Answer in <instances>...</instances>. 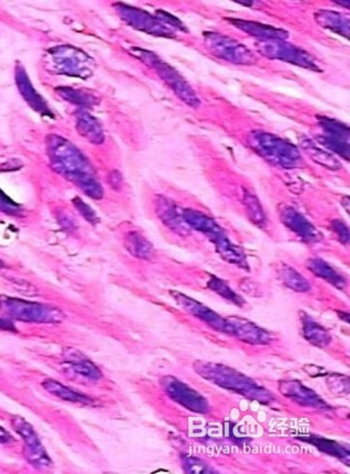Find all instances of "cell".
Segmentation results:
<instances>
[{
  "instance_id": "1",
  "label": "cell",
  "mask_w": 350,
  "mask_h": 474,
  "mask_svg": "<svg viewBox=\"0 0 350 474\" xmlns=\"http://www.w3.org/2000/svg\"><path fill=\"white\" fill-rule=\"evenodd\" d=\"M48 156L53 169L72 182L84 194L101 200L104 189L89 160L70 141L59 135H50L47 140Z\"/></svg>"
},
{
  "instance_id": "2",
  "label": "cell",
  "mask_w": 350,
  "mask_h": 474,
  "mask_svg": "<svg viewBox=\"0 0 350 474\" xmlns=\"http://www.w3.org/2000/svg\"><path fill=\"white\" fill-rule=\"evenodd\" d=\"M195 372L200 374L207 381L228 390L233 393L239 394L246 399L257 401L262 404H269L275 397L272 394L259 385L252 378L240 373L235 369L218 364V363L202 362L198 361L194 364Z\"/></svg>"
},
{
  "instance_id": "3",
  "label": "cell",
  "mask_w": 350,
  "mask_h": 474,
  "mask_svg": "<svg viewBox=\"0 0 350 474\" xmlns=\"http://www.w3.org/2000/svg\"><path fill=\"white\" fill-rule=\"evenodd\" d=\"M249 145L261 158L282 169H293L301 163V153L296 145L265 131H254Z\"/></svg>"
},
{
  "instance_id": "4",
  "label": "cell",
  "mask_w": 350,
  "mask_h": 474,
  "mask_svg": "<svg viewBox=\"0 0 350 474\" xmlns=\"http://www.w3.org/2000/svg\"><path fill=\"white\" fill-rule=\"evenodd\" d=\"M0 311L9 318L38 324H59L65 317L57 307L9 296H0Z\"/></svg>"
},
{
  "instance_id": "5",
  "label": "cell",
  "mask_w": 350,
  "mask_h": 474,
  "mask_svg": "<svg viewBox=\"0 0 350 474\" xmlns=\"http://www.w3.org/2000/svg\"><path fill=\"white\" fill-rule=\"evenodd\" d=\"M133 54L140 59L143 63L149 65L153 70H156L158 75L168 84L170 89L175 93L181 101L192 108H198L200 101L198 95L193 91L184 78L180 75L171 65L162 61L158 55L143 49H133Z\"/></svg>"
},
{
  "instance_id": "6",
  "label": "cell",
  "mask_w": 350,
  "mask_h": 474,
  "mask_svg": "<svg viewBox=\"0 0 350 474\" xmlns=\"http://www.w3.org/2000/svg\"><path fill=\"white\" fill-rule=\"evenodd\" d=\"M49 64L54 72L66 75L89 77L92 75V60L75 47L61 45L49 51Z\"/></svg>"
},
{
  "instance_id": "7",
  "label": "cell",
  "mask_w": 350,
  "mask_h": 474,
  "mask_svg": "<svg viewBox=\"0 0 350 474\" xmlns=\"http://www.w3.org/2000/svg\"><path fill=\"white\" fill-rule=\"evenodd\" d=\"M256 49L258 52L269 59L291 63L312 71H321L319 63L314 57L300 47L286 43L283 40H259L256 43Z\"/></svg>"
},
{
  "instance_id": "8",
  "label": "cell",
  "mask_w": 350,
  "mask_h": 474,
  "mask_svg": "<svg viewBox=\"0 0 350 474\" xmlns=\"http://www.w3.org/2000/svg\"><path fill=\"white\" fill-rule=\"evenodd\" d=\"M205 43L210 52L227 62L240 65H250L257 62V57L249 47L223 34H206Z\"/></svg>"
},
{
  "instance_id": "9",
  "label": "cell",
  "mask_w": 350,
  "mask_h": 474,
  "mask_svg": "<svg viewBox=\"0 0 350 474\" xmlns=\"http://www.w3.org/2000/svg\"><path fill=\"white\" fill-rule=\"evenodd\" d=\"M11 426L24 440V454L29 464H32L36 469L51 468L52 460L45 451V447L42 446L34 427L20 416H13L11 418Z\"/></svg>"
},
{
  "instance_id": "10",
  "label": "cell",
  "mask_w": 350,
  "mask_h": 474,
  "mask_svg": "<svg viewBox=\"0 0 350 474\" xmlns=\"http://www.w3.org/2000/svg\"><path fill=\"white\" fill-rule=\"evenodd\" d=\"M160 383L170 399L187 410L200 415L206 414L210 410L207 399L191 386L180 381L179 378L166 376Z\"/></svg>"
},
{
  "instance_id": "11",
  "label": "cell",
  "mask_w": 350,
  "mask_h": 474,
  "mask_svg": "<svg viewBox=\"0 0 350 474\" xmlns=\"http://www.w3.org/2000/svg\"><path fill=\"white\" fill-rule=\"evenodd\" d=\"M171 295L180 307L191 313L192 316L202 320L204 324L207 325L210 328H213L216 332L228 334V336L233 334V328H231L228 318H224L221 315H218L215 311L208 309L207 306L204 305V304L195 301L189 296L180 293L177 290H172Z\"/></svg>"
},
{
  "instance_id": "12",
  "label": "cell",
  "mask_w": 350,
  "mask_h": 474,
  "mask_svg": "<svg viewBox=\"0 0 350 474\" xmlns=\"http://www.w3.org/2000/svg\"><path fill=\"white\" fill-rule=\"evenodd\" d=\"M116 8L120 17L128 24L140 30V31L158 36H173V30L171 28H168V26L164 24L161 20H159L156 17L151 16L150 13H147V11L135 8V7H130V6L124 5V3H117Z\"/></svg>"
},
{
  "instance_id": "13",
  "label": "cell",
  "mask_w": 350,
  "mask_h": 474,
  "mask_svg": "<svg viewBox=\"0 0 350 474\" xmlns=\"http://www.w3.org/2000/svg\"><path fill=\"white\" fill-rule=\"evenodd\" d=\"M321 126L323 135L319 137V142L349 160V129L342 122L330 118H321Z\"/></svg>"
},
{
  "instance_id": "14",
  "label": "cell",
  "mask_w": 350,
  "mask_h": 474,
  "mask_svg": "<svg viewBox=\"0 0 350 474\" xmlns=\"http://www.w3.org/2000/svg\"><path fill=\"white\" fill-rule=\"evenodd\" d=\"M182 213L189 228L195 229L202 232L203 235H205L210 242H213L216 250L219 249L228 242L229 238L226 236L221 225L205 214L194 209H183Z\"/></svg>"
},
{
  "instance_id": "15",
  "label": "cell",
  "mask_w": 350,
  "mask_h": 474,
  "mask_svg": "<svg viewBox=\"0 0 350 474\" xmlns=\"http://www.w3.org/2000/svg\"><path fill=\"white\" fill-rule=\"evenodd\" d=\"M279 390L284 397L301 406L312 407L317 410H328L330 406L319 394L296 380L280 382Z\"/></svg>"
},
{
  "instance_id": "16",
  "label": "cell",
  "mask_w": 350,
  "mask_h": 474,
  "mask_svg": "<svg viewBox=\"0 0 350 474\" xmlns=\"http://www.w3.org/2000/svg\"><path fill=\"white\" fill-rule=\"evenodd\" d=\"M231 328H233V337L254 346L269 345L272 341V336L262 329L261 327L257 326L254 323L239 318V317H229Z\"/></svg>"
},
{
  "instance_id": "17",
  "label": "cell",
  "mask_w": 350,
  "mask_h": 474,
  "mask_svg": "<svg viewBox=\"0 0 350 474\" xmlns=\"http://www.w3.org/2000/svg\"><path fill=\"white\" fill-rule=\"evenodd\" d=\"M281 219L290 230L307 244L317 242L321 239V235L314 225L294 208H284L281 213Z\"/></svg>"
},
{
  "instance_id": "18",
  "label": "cell",
  "mask_w": 350,
  "mask_h": 474,
  "mask_svg": "<svg viewBox=\"0 0 350 474\" xmlns=\"http://www.w3.org/2000/svg\"><path fill=\"white\" fill-rule=\"evenodd\" d=\"M16 83L19 91L24 97V101L28 103L29 106L42 116H52V112L48 107L47 101L42 98L38 91L34 89L31 82H30V78L27 75L26 71L20 64L17 65L16 68Z\"/></svg>"
},
{
  "instance_id": "19",
  "label": "cell",
  "mask_w": 350,
  "mask_h": 474,
  "mask_svg": "<svg viewBox=\"0 0 350 474\" xmlns=\"http://www.w3.org/2000/svg\"><path fill=\"white\" fill-rule=\"evenodd\" d=\"M156 213L159 217L161 218V221L166 223L170 229L180 233V235H189V227L185 223L184 217L182 210L174 205L171 200H166L164 197H159V200L156 202Z\"/></svg>"
},
{
  "instance_id": "20",
  "label": "cell",
  "mask_w": 350,
  "mask_h": 474,
  "mask_svg": "<svg viewBox=\"0 0 350 474\" xmlns=\"http://www.w3.org/2000/svg\"><path fill=\"white\" fill-rule=\"evenodd\" d=\"M231 22L246 34L257 36L259 40H284L288 38V34L286 31L267 26V24H259V22L240 20V19H231Z\"/></svg>"
},
{
  "instance_id": "21",
  "label": "cell",
  "mask_w": 350,
  "mask_h": 474,
  "mask_svg": "<svg viewBox=\"0 0 350 474\" xmlns=\"http://www.w3.org/2000/svg\"><path fill=\"white\" fill-rule=\"evenodd\" d=\"M76 128L82 137L85 138L89 142L94 145H101L104 142V130L101 128V124L96 118L89 114V112H82L76 114Z\"/></svg>"
},
{
  "instance_id": "22",
  "label": "cell",
  "mask_w": 350,
  "mask_h": 474,
  "mask_svg": "<svg viewBox=\"0 0 350 474\" xmlns=\"http://www.w3.org/2000/svg\"><path fill=\"white\" fill-rule=\"evenodd\" d=\"M42 386L45 391L52 394L53 397L62 399L65 402L72 403V404L84 405V406H91L94 405V401L86 397L84 394L78 393L73 391L68 386L63 385L60 382L54 381L52 378H47L42 382Z\"/></svg>"
},
{
  "instance_id": "23",
  "label": "cell",
  "mask_w": 350,
  "mask_h": 474,
  "mask_svg": "<svg viewBox=\"0 0 350 474\" xmlns=\"http://www.w3.org/2000/svg\"><path fill=\"white\" fill-rule=\"evenodd\" d=\"M301 439L305 441V443H311L312 446H314L315 448L322 451L324 454H328V456L333 457V458L338 459L340 461L349 466V450L340 445V443H336V441L324 438V437H321V436L314 435L309 436V437H302Z\"/></svg>"
},
{
  "instance_id": "24",
  "label": "cell",
  "mask_w": 350,
  "mask_h": 474,
  "mask_svg": "<svg viewBox=\"0 0 350 474\" xmlns=\"http://www.w3.org/2000/svg\"><path fill=\"white\" fill-rule=\"evenodd\" d=\"M307 267L313 274L330 283L335 288H337L338 290H345L346 286H347L346 279L324 260H309L307 262Z\"/></svg>"
},
{
  "instance_id": "25",
  "label": "cell",
  "mask_w": 350,
  "mask_h": 474,
  "mask_svg": "<svg viewBox=\"0 0 350 474\" xmlns=\"http://www.w3.org/2000/svg\"><path fill=\"white\" fill-rule=\"evenodd\" d=\"M316 21L319 26L328 29L340 36H349V20L345 16L335 11L321 10L316 13Z\"/></svg>"
},
{
  "instance_id": "26",
  "label": "cell",
  "mask_w": 350,
  "mask_h": 474,
  "mask_svg": "<svg viewBox=\"0 0 350 474\" xmlns=\"http://www.w3.org/2000/svg\"><path fill=\"white\" fill-rule=\"evenodd\" d=\"M303 334L307 341L315 347L324 348L332 342V336L324 327L317 324L313 319L305 316L302 319Z\"/></svg>"
},
{
  "instance_id": "27",
  "label": "cell",
  "mask_w": 350,
  "mask_h": 474,
  "mask_svg": "<svg viewBox=\"0 0 350 474\" xmlns=\"http://www.w3.org/2000/svg\"><path fill=\"white\" fill-rule=\"evenodd\" d=\"M68 363L74 372L84 376V378H89L92 381H99L103 378V373L99 370V366H95L91 360L85 358L80 353H68Z\"/></svg>"
},
{
  "instance_id": "28",
  "label": "cell",
  "mask_w": 350,
  "mask_h": 474,
  "mask_svg": "<svg viewBox=\"0 0 350 474\" xmlns=\"http://www.w3.org/2000/svg\"><path fill=\"white\" fill-rule=\"evenodd\" d=\"M125 248L131 255L139 259H150L153 253L151 242L137 231H131L126 236Z\"/></svg>"
},
{
  "instance_id": "29",
  "label": "cell",
  "mask_w": 350,
  "mask_h": 474,
  "mask_svg": "<svg viewBox=\"0 0 350 474\" xmlns=\"http://www.w3.org/2000/svg\"><path fill=\"white\" fill-rule=\"evenodd\" d=\"M279 276L284 286L298 293H305L311 290V284L303 275L286 265H281L279 269Z\"/></svg>"
},
{
  "instance_id": "30",
  "label": "cell",
  "mask_w": 350,
  "mask_h": 474,
  "mask_svg": "<svg viewBox=\"0 0 350 474\" xmlns=\"http://www.w3.org/2000/svg\"><path fill=\"white\" fill-rule=\"evenodd\" d=\"M302 147H303L304 151L311 156L312 160L319 163V165H323L327 169L334 170V171L342 168V164L337 158L333 156L332 153L317 148L316 145L311 141H305Z\"/></svg>"
},
{
  "instance_id": "31",
  "label": "cell",
  "mask_w": 350,
  "mask_h": 474,
  "mask_svg": "<svg viewBox=\"0 0 350 474\" xmlns=\"http://www.w3.org/2000/svg\"><path fill=\"white\" fill-rule=\"evenodd\" d=\"M208 288L213 290V292H215L216 294H218V295L225 298L226 301L231 302V303L235 304V305L237 306H240V307L244 306V298H242V296H239L238 294L235 293V292L226 284V282L221 281V279L212 276L210 280L208 281Z\"/></svg>"
},
{
  "instance_id": "32",
  "label": "cell",
  "mask_w": 350,
  "mask_h": 474,
  "mask_svg": "<svg viewBox=\"0 0 350 474\" xmlns=\"http://www.w3.org/2000/svg\"><path fill=\"white\" fill-rule=\"evenodd\" d=\"M244 202L246 205L247 210H248V215L250 219L254 221L256 225H265V215L262 208L261 204L258 200L257 197L250 193L246 192L244 194Z\"/></svg>"
},
{
  "instance_id": "33",
  "label": "cell",
  "mask_w": 350,
  "mask_h": 474,
  "mask_svg": "<svg viewBox=\"0 0 350 474\" xmlns=\"http://www.w3.org/2000/svg\"><path fill=\"white\" fill-rule=\"evenodd\" d=\"M182 464H183V468L187 473H216L215 470L212 469L205 461H203L196 457H183Z\"/></svg>"
},
{
  "instance_id": "34",
  "label": "cell",
  "mask_w": 350,
  "mask_h": 474,
  "mask_svg": "<svg viewBox=\"0 0 350 474\" xmlns=\"http://www.w3.org/2000/svg\"><path fill=\"white\" fill-rule=\"evenodd\" d=\"M57 93L60 94L63 98L74 104L83 105V106L93 104V97L85 95L81 91H74L72 89L63 87V89H57Z\"/></svg>"
},
{
  "instance_id": "35",
  "label": "cell",
  "mask_w": 350,
  "mask_h": 474,
  "mask_svg": "<svg viewBox=\"0 0 350 474\" xmlns=\"http://www.w3.org/2000/svg\"><path fill=\"white\" fill-rule=\"evenodd\" d=\"M0 212L13 216H19L22 214L21 206L13 202L10 197L7 196L1 189H0Z\"/></svg>"
},
{
  "instance_id": "36",
  "label": "cell",
  "mask_w": 350,
  "mask_h": 474,
  "mask_svg": "<svg viewBox=\"0 0 350 474\" xmlns=\"http://www.w3.org/2000/svg\"><path fill=\"white\" fill-rule=\"evenodd\" d=\"M74 205H75L76 209L80 212L82 216L85 218L86 221L91 223H96L99 221V218H97L96 214L92 209L91 206L87 205L83 200H80V198H75L73 200Z\"/></svg>"
},
{
  "instance_id": "37",
  "label": "cell",
  "mask_w": 350,
  "mask_h": 474,
  "mask_svg": "<svg viewBox=\"0 0 350 474\" xmlns=\"http://www.w3.org/2000/svg\"><path fill=\"white\" fill-rule=\"evenodd\" d=\"M333 229L337 235L342 244H347L349 242V230H348L347 225L340 221H336L333 223Z\"/></svg>"
},
{
  "instance_id": "38",
  "label": "cell",
  "mask_w": 350,
  "mask_h": 474,
  "mask_svg": "<svg viewBox=\"0 0 350 474\" xmlns=\"http://www.w3.org/2000/svg\"><path fill=\"white\" fill-rule=\"evenodd\" d=\"M330 380H332L333 383L328 382V384H330V389H334V392H336V393H340V392L344 393V390H348V387H349V383L345 384V382L348 381L347 378L340 376V378H333Z\"/></svg>"
},
{
  "instance_id": "39",
  "label": "cell",
  "mask_w": 350,
  "mask_h": 474,
  "mask_svg": "<svg viewBox=\"0 0 350 474\" xmlns=\"http://www.w3.org/2000/svg\"><path fill=\"white\" fill-rule=\"evenodd\" d=\"M0 330H6V332H17L15 325L7 318H0Z\"/></svg>"
},
{
  "instance_id": "40",
  "label": "cell",
  "mask_w": 350,
  "mask_h": 474,
  "mask_svg": "<svg viewBox=\"0 0 350 474\" xmlns=\"http://www.w3.org/2000/svg\"><path fill=\"white\" fill-rule=\"evenodd\" d=\"M109 179H110V185H112V187H116L117 186H122V175H120L118 172H112V174H110V177H109Z\"/></svg>"
},
{
  "instance_id": "41",
  "label": "cell",
  "mask_w": 350,
  "mask_h": 474,
  "mask_svg": "<svg viewBox=\"0 0 350 474\" xmlns=\"http://www.w3.org/2000/svg\"><path fill=\"white\" fill-rule=\"evenodd\" d=\"M13 436H11L7 430L3 429V427H0V443H13Z\"/></svg>"
}]
</instances>
